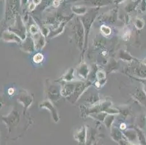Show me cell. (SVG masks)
Masks as SVG:
<instances>
[{
  "label": "cell",
  "mask_w": 146,
  "mask_h": 145,
  "mask_svg": "<svg viewBox=\"0 0 146 145\" xmlns=\"http://www.w3.org/2000/svg\"><path fill=\"white\" fill-rule=\"evenodd\" d=\"M43 55L42 54H37L34 57V61L36 63H39L43 60Z\"/></svg>",
  "instance_id": "1"
},
{
  "label": "cell",
  "mask_w": 146,
  "mask_h": 145,
  "mask_svg": "<svg viewBox=\"0 0 146 145\" xmlns=\"http://www.w3.org/2000/svg\"><path fill=\"white\" fill-rule=\"evenodd\" d=\"M101 30H102V31H103V33L106 34H110V33H111V29H110L109 28L106 27V26H103V27H102Z\"/></svg>",
  "instance_id": "2"
},
{
  "label": "cell",
  "mask_w": 146,
  "mask_h": 145,
  "mask_svg": "<svg viewBox=\"0 0 146 145\" xmlns=\"http://www.w3.org/2000/svg\"><path fill=\"white\" fill-rule=\"evenodd\" d=\"M31 31L32 32L33 34H35V33H36V31H37L36 28L34 26H32L31 27Z\"/></svg>",
  "instance_id": "3"
},
{
  "label": "cell",
  "mask_w": 146,
  "mask_h": 145,
  "mask_svg": "<svg viewBox=\"0 0 146 145\" xmlns=\"http://www.w3.org/2000/svg\"><path fill=\"white\" fill-rule=\"evenodd\" d=\"M41 0H34V4H39L40 3Z\"/></svg>",
  "instance_id": "4"
},
{
  "label": "cell",
  "mask_w": 146,
  "mask_h": 145,
  "mask_svg": "<svg viewBox=\"0 0 146 145\" xmlns=\"http://www.w3.org/2000/svg\"><path fill=\"white\" fill-rule=\"evenodd\" d=\"M125 127V124H121V129H124Z\"/></svg>",
  "instance_id": "5"
},
{
  "label": "cell",
  "mask_w": 146,
  "mask_h": 145,
  "mask_svg": "<svg viewBox=\"0 0 146 145\" xmlns=\"http://www.w3.org/2000/svg\"><path fill=\"white\" fill-rule=\"evenodd\" d=\"M13 91H13V89H9V94H11L12 93H13Z\"/></svg>",
  "instance_id": "6"
}]
</instances>
